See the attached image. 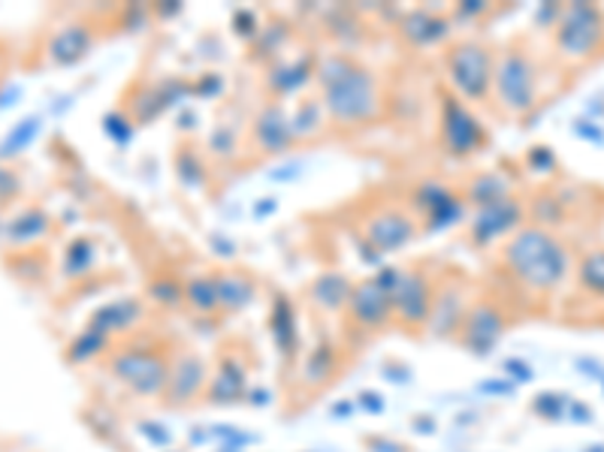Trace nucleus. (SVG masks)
Here are the masks:
<instances>
[{
	"label": "nucleus",
	"instance_id": "49",
	"mask_svg": "<svg viewBox=\"0 0 604 452\" xmlns=\"http://www.w3.org/2000/svg\"><path fill=\"white\" fill-rule=\"evenodd\" d=\"M221 91H224V79H221L218 73H206V76L194 85V93H197V97H206V100H212V97H218Z\"/></svg>",
	"mask_w": 604,
	"mask_h": 452
},
{
	"label": "nucleus",
	"instance_id": "15",
	"mask_svg": "<svg viewBox=\"0 0 604 452\" xmlns=\"http://www.w3.org/2000/svg\"><path fill=\"white\" fill-rule=\"evenodd\" d=\"M523 221H526V209H523L520 199H498L493 206L474 209L472 221H469V239L477 247H490V244L510 239L514 232L523 230Z\"/></svg>",
	"mask_w": 604,
	"mask_h": 452
},
{
	"label": "nucleus",
	"instance_id": "3",
	"mask_svg": "<svg viewBox=\"0 0 604 452\" xmlns=\"http://www.w3.org/2000/svg\"><path fill=\"white\" fill-rule=\"evenodd\" d=\"M169 356L152 344H121L112 348L107 356V368L116 381L136 398L161 401L169 377Z\"/></svg>",
	"mask_w": 604,
	"mask_h": 452
},
{
	"label": "nucleus",
	"instance_id": "53",
	"mask_svg": "<svg viewBox=\"0 0 604 452\" xmlns=\"http://www.w3.org/2000/svg\"><path fill=\"white\" fill-rule=\"evenodd\" d=\"M366 450L369 452H408V447H403V443L396 441H387V438H366Z\"/></svg>",
	"mask_w": 604,
	"mask_h": 452
},
{
	"label": "nucleus",
	"instance_id": "14",
	"mask_svg": "<svg viewBox=\"0 0 604 452\" xmlns=\"http://www.w3.org/2000/svg\"><path fill=\"white\" fill-rule=\"evenodd\" d=\"M251 145L263 157H287V151L297 145L285 100H266L257 109V115L251 121Z\"/></svg>",
	"mask_w": 604,
	"mask_h": 452
},
{
	"label": "nucleus",
	"instance_id": "39",
	"mask_svg": "<svg viewBox=\"0 0 604 452\" xmlns=\"http://www.w3.org/2000/svg\"><path fill=\"white\" fill-rule=\"evenodd\" d=\"M103 133H107L109 140L116 142L119 148H124V145H131V140L136 136V121H133V115H128V112H107L103 115Z\"/></svg>",
	"mask_w": 604,
	"mask_h": 452
},
{
	"label": "nucleus",
	"instance_id": "11",
	"mask_svg": "<svg viewBox=\"0 0 604 452\" xmlns=\"http://www.w3.org/2000/svg\"><path fill=\"white\" fill-rule=\"evenodd\" d=\"M417 232H420V221H417L415 211L387 206V209L369 214L366 223H363V242L381 256L396 254V251H405L408 244L415 242Z\"/></svg>",
	"mask_w": 604,
	"mask_h": 452
},
{
	"label": "nucleus",
	"instance_id": "56",
	"mask_svg": "<svg viewBox=\"0 0 604 452\" xmlns=\"http://www.w3.org/2000/svg\"><path fill=\"white\" fill-rule=\"evenodd\" d=\"M574 130H578V136H583V140L595 142V145H604V133L598 128H586V121H574Z\"/></svg>",
	"mask_w": 604,
	"mask_h": 452
},
{
	"label": "nucleus",
	"instance_id": "45",
	"mask_svg": "<svg viewBox=\"0 0 604 452\" xmlns=\"http://www.w3.org/2000/svg\"><path fill=\"white\" fill-rule=\"evenodd\" d=\"M303 173H306V166H303V161H282L275 169H270V181L273 185H294V181H299L303 178Z\"/></svg>",
	"mask_w": 604,
	"mask_h": 452
},
{
	"label": "nucleus",
	"instance_id": "21",
	"mask_svg": "<svg viewBox=\"0 0 604 452\" xmlns=\"http://www.w3.org/2000/svg\"><path fill=\"white\" fill-rule=\"evenodd\" d=\"M91 46H95L91 27L85 22H70L52 34V40H48L46 46V55L55 67H73V64H79V60L88 58Z\"/></svg>",
	"mask_w": 604,
	"mask_h": 452
},
{
	"label": "nucleus",
	"instance_id": "33",
	"mask_svg": "<svg viewBox=\"0 0 604 452\" xmlns=\"http://www.w3.org/2000/svg\"><path fill=\"white\" fill-rule=\"evenodd\" d=\"M40 130H43V118L40 115H28L22 118L19 124H12V130L3 136L0 142V161H7V157H15V154H22L31 142L40 136Z\"/></svg>",
	"mask_w": 604,
	"mask_h": 452
},
{
	"label": "nucleus",
	"instance_id": "54",
	"mask_svg": "<svg viewBox=\"0 0 604 452\" xmlns=\"http://www.w3.org/2000/svg\"><path fill=\"white\" fill-rule=\"evenodd\" d=\"M209 242H212V251L218 256H227V260L237 256V242H233V239H227V235H212Z\"/></svg>",
	"mask_w": 604,
	"mask_h": 452
},
{
	"label": "nucleus",
	"instance_id": "38",
	"mask_svg": "<svg viewBox=\"0 0 604 452\" xmlns=\"http://www.w3.org/2000/svg\"><path fill=\"white\" fill-rule=\"evenodd\" d=\"M578 275H581V284L586 290L604 299V251H593V254L583 256Z\"/></svg>",
	"mask_w": 604,
	"mask_h": 452
},
{
	"label": "nucleus",
	"instance_id": "41",
	"mask_svg": "<svg viewBox=\"0 0 604 452\" xmlns=\"http://www.w3.org/2000/svg\"><path fill=\"white\" fill-rule=\"evenodd\" d=\"M261 19H257V12L254 10H237L233 12V31H237L242 40H257V34H261Z\"/></svg>",
	"mask_w": 604,
	"mask_h": 452
},
{
	"label": "nucleus",
	"instance_id": "19",
	"mask_svg": "<svg viewBox=\"0 0 604 452\" xmlns=\"http://www.w3.org/2000/svg\"><path fill=\"white\" fill-rule=\"evenodd\" d=\"M396 27H399V34H403L405 43L415 48L439 46V43H444V40L451 36V19H448V15H439L436 10H424V7L403 12Z\"/></svg>",
	"mask_w": 604,
	"mask_h": 452
},
{
	"label": "nucleus",
	"instance_id": "13",
	"mask_svg": "<svg viewBox=\"0 0 604 452\" xmlns=\"http://www.w3.org/2000/svg\"><path fill=\"white\" fill-rule=\"evenodd\" d=\"M344 313L360 332H381V329L396 323L393 320V293L381 284L378 275H369V278L354 284Z\"/></svg>",
	"mask_w": 604,
	"mask_h": 452
},
{
	"label": "nucleus",
	"instance_id": "61",
	"mask_svg": "<svg viewBox=\"0 0 604 452\" xmlns=\"http://www.w3.org/2000/svg\"><path fill=\"white\" fill-rule=\"evenodd\" d=\"M154 15H161V19H169V15H176L182 12V3H169V7H154Z\"/></svg>",
	"mask_w": 604,
	"mask_h": 452
},
{
	"label": "nucleus",
	"instance_id": "60",
	"mask_svg": "<svg viewBox=\"0 0 604 452\" xmlns=\"http://www.w3.org/2000/svg\"><path fill=\"white\" fill-rule=\"evenodd\" d=\"M411 429H415L417 434H420V431H427V434H436V429H439V426H436V419H432V417H420V414H417V417L411 419Z\"/></svg>",
	"mask_w": 604,
	"mask_h": 452
},
{
	"label": "nucleus",
	"instance_id": "12",
	"mask_svg": "<svg viewBox=\"0 0 604 452\" xmlns=\"http://www.w3.org/2000/svg\"><path fill=\"white\" fill-rule=\"evenodd\" d=\"M411 206H415L417 221L424 223L427 232L451 230L465 218V199L453 187L441 185V181L417 185L415 194H411Z\"/></svg>",
	"mask_w": 604,
	"mask_h": 452
},
{
	"label": "nucleus",
	"instance_id": "17",
	"mask_svg": "<svg viewBox=\"0 0 604 452\" xmlns=\"http://www.w3.org/2000/svg\"><path fill=\"white\" fill-rule=\"evenodd\" d=\"M469 293L460 280H453L448 287L436 290V301H432V313H429L427 332L436 338H457L460 335V326L469 311Z\"/></svg>",
	"mask_w": 604,
	"mask_h": 452
},
{
	"label": "nucleus",
	"instance_id": "35",
	"mask_svg": "<svg viewBox=\"0 0 604 452\" xmlns=\"http://www.w3.org/2000/svg\"><path fill=\"white\" fill-rule=\"evenodd\" d=\"M239 148H242V140H239L237 124L218 121V124L209 130V140H206V154H209L212 161H230V157H237Z\"/></svg>",
	"mask_w": 604,
	"mask_h": 452
},
{
	"label": "nucleus",
	"instance_id": "20",
	"mask_svg": "<svg viewBox=\"0 0 604 452\" xmlns=\"http://www.w3.org/2000/svg\"><path fill=\"white\" fill-rule=\"evenodd\" d=\"M270 332H273V344L278 356L294 365L303 350V335H299V317L294 301L285 293H278L273 299V311H270Z\"/></svg>",
	"mask_w": 604,
	"mask_h": 452
},
{
	"label": "nucleus",
	"instance_id": "16",
	"mask_svg": "<svg viewBox=\"0 0 604 452\" xmlns=\"http://www.w3.org/2000/svg\"><path fill=\"white\" fill-rule=\"evenodd\" d=\"M251 383H249V362L239 356L237 350L221 353V360L215 362L212 374H209V386H206V398L202 405L209 407H233L245 401Z\"/></svg>",
	"mask_w": 604,
	"mask_h": 452
},
{
	"label": "nucleus",
	"instance_id": "36",
	"mask_svg": "<svg viewBox=\"0 0 604 452\" xmlns=\"http://www.w3.org/2000/svg\"><path fill=\"white\" fill-rule=\"evenodd\" d=\"M176 173L178 181L185 187H202L206 185V163L194 148H182L176 154Z\"/></svg>",
	"mask_w": 604,
	"mask_h": 452
},
{
	"label": "nucleus",
	"instance_id": "50",
	"mask_svg": "<svg viewBox=\"0 0 604 452\" xmlns=\"http://www.w3.org/2000/svg\"><path fill=\"white\" fill-rule=\"evenodd\" d=\"M149 15H152V10L143 7V3H136V7H124V27H128V31H143L145 22H149Z\"/></svg>",
	"mask_w": 604,
	"mask_h": 452
},
{
	"label": "nucleus",
	"instance_id": "37",
	"mask_svg": "<svg viewBox=\"0 0 604 452\" xmlns=\"http://www.w3.org/2000/svg\"><path fill=\"white\" fill-rule=\"evenodd\" d=\"M149 296H152L161 308H176L185 301V284L173 275H157L149 287Z\"/></svg>",
	"mask_w": 604,
	"mask_h": 452
},
{
	"label": "nucleus",
	"instance_id": "7",
	"mask_svg": "<svg viewBox=\"0 0 604 452\" xmlns=\"http://www.w3.org/2000/svg\"><path fill=\"white\" fill-rule=\"evenodd\" d=\"M439 130L441 145H444V151H448L451 157H457V161L474 157V154L486 145L484 121L474 115L472 106L462 103L457 93H444V97H441Z\"/></svg>",
	"mask_w": 604,
	"mask_h": 452
},
{
	"label": "nucleus",
	"instance_id": "43",
	"mask_svg": "<svg viewBox=\"0 0 604 452\" xmlns=\"http://www.w3.org/2000/svg\"><path fill=\"white\" fill-rule=\"evenodd\" d=\"M502 374H505V381H510L514 386H523V383H532L535 372L532 365L520 356H508V360L502 362Z\"/></svg>",
	"mask_w": 604,
	"mask_h": 452
},
{
	"label": "nucleus",
	"instance_id": "46",
	"mask_svg": "<svg viewBox=\"0 0 604 452\" xmlns=\"http://www.w3.org/2000/svg\"><path fill=\"white\" fill-rule=\"evenodd\" d=\"M19 190H22V181H19V175L7 169V166H0V209H7L12 199L19 197Z\"/></svg>",
	"mask_w": 604,
	"mask_h": 452
},
{
	"label": "nucleus",
	"instance_id": "22",
	"mask_svg": "<svg viewBox=\"0 0 604 452\" xmlns=\"http://www.w3.org/2000/svg\"><path fill=\"white\" fill-rule=\"evenodd\" d=\"M145 320V305L140 299H116L100 305L91 320H88V329H97L103 335L116 338V335H128L131 329Z\"/></svg>",
	"mask_w": 604,
	"mask_h": 452
},
{
	"label": "nucleus",
	"instance_id": "59",
	"mask_svg": "<svg viewBox=\"0 0 604 452\" xmlns=\"http://www.w3.org/2000/svg\"><path fill=\"white\" fill-rule=\"evenodd\" d=\"M384 377H387L391 383H408L411 381V372H408L403 362H399V368H391V365H387V368H384Z\"/></svg>",
	"mask_w": 604,
	"mask_h": 452
},
{
	"label": "nucleus",
	"instance_id": "27",
	"mask_svg": "<svg viewBox=\"0 0 604 452\" xmlns=\"http://www.w3.org/2000/svg\"><path fill=\"white\" fill-rule=\"evenodd\" d=\"M510 197V181L502 173H481L474 175L469 187H465V194L462 199L465 202H472L474 209H484V206H493L498 199H508Z\"/></svg>",
	"mask_w": 604,
	"mask_h": 452
},
{
	"label": "nucleus",
	"instance_id": "47",
	"mask_svg": "<svg viewBox=\"0 0 604 452\" xmlns=\"http://www.w3.org/2000/svg\"><path fill=\"white\" fill-rule=\"evenodd\" d=\"M356 410H366V414H375V417H381L384 414V407H387V401H384V395L375 393V389H363V393L356 395Z\"/></svg>",
	"mask_w": 604,
	"mask_h": 452
},
{
	"label": "nucleus",
	"instance_id": "57",
	"mask_svg": "<svg viewBox=\"0 0 604 452\" xmlns=\"http://www.w3.org/2000/svg\"><path fill=\"white\" fill-rule=\"evenodd\" d=\"M332 419H348L356 414V401H351V398H342V401H336V405L330 407Z\"/></svg>",
	"mask_w": 604,
	"mask_h": 452
},
{
	"label": "nucleus",
	"instance_id": "25",
	"mask_svg": "<svg viewBox=\"0 0 604 452\" xmlns=\"http://www.w3.org/2000/svg\"><path fill=\"white\" fill-rule=\"evenodd\" d=\"M339 372V353L332 341H318L299 362V386L306 383L308 389H320L323 383H330Z\"/></svg>",
	"mask_w": 604,
	"mask_h": 452
},
{
	"label": "nucleus",
	"instance_id": "29",
	"mask_svg": "<svg viewBox=\"0 0 604 452\" xmlns=\"http://www.w3.org/2000/svg\"><path fill=\"white\" fill-rule=\"evenodd\" d=\"M185 305H190L197 313H221L215 275H194L185 280Z\"/></svg>",
	"mask_w": 604,
	"mask_h": 452
},
{
	"label": "nucleus",
	"instance_id": "6",
	"mask_svg": "<svg viewBox=\"0 0 604 452\" xmlns=\"http://www.w3.org/2000/svg\"><path fill=\"white\" fill-rule=\"evenodd\" d=\"M553 40L562 58L586 60L604 43V12L593 3H571L562 7L557 27H553Z\"/></svg>",
	"mask_w": 604,
	"mask_h": 452
},
{
	"label": "nucleus",
	"instance_id": "63",
	"mask_svg": "<svg viewBox=\"0 0 604 452\" xmlns=\"http://www.w3.org/2000/svg\"><path fill=\"white\" fill-rule=\"evenodd\" d=\"M164 452H173V450H164Z\"/></svg>",
	"mask_w": 604,
	"mask_h": 452
},
{
	"label": "nucleus",
	"instance_id": "44",
	"mask_svg": "<svg viewBox=\"0 0 604 452\" xmlns=\"http://www.w3.org/2000/svg\"><path fill=\"white\" fill-rule=\"evenodd\" d=\"M526 166L532 169V173H553V166H557V154L550 145H532L529 154H526Z\"/></svg>",
	"mask_w": 604,
	"mask_h": 452
},
{
	"label": "nucleus",
	"instance_id": "23",
	"mask_svg": "<svg viewBox=\"0 0 604 452\" xmlns=\"http://www.w3.org/2000/svg\"><path fill=\"white\" fill-rule=\"evenodd\" d=\"M351 290H354V280L339 268H330V272H320L318 278L311 280L308 301L323 313H342L348 308V301H351Z\"/></svg>",
	"mask_w": 604,
	"mask_h": 452
},
{
	"label": "nucleus",
	"instance_id": "24",
	"mask_svg": "<svg viewBox=\"0 0 604 452\" xmlns=\"http://www.w3.org/2000/svg\"><path fill=\"white\" fill-rule=\"evenodd\" d=\"M330 128V115H327V106L320 100V93H306L299 97L297 106L290 109V130H294V140L297 142H318Z\"/></svg>",
	"mask_w": 604,
	"mask_h": 452
},
{
	"label": "nucleus",
	"instance_id": "9",
	"mask_svg": "<svg viewBox=\"0 0 604 452\" xmlns=\"http://www.w3.org/2000/svg\"><path fill=\"white\" fill-rule=\"evenodd\" d=\"M505 329H508V317H505V311L498 308L496 301L477 299L469 305L457 341H460V348L465 350V353L484 360L490 353H496L498 341L505 335Z\"/></svg>",
	"mask_w": 604,
	"mask_h": 452
},
{
	"label": "nucleus",
	"instance_id": "34",
	"mask_svg": "<svg viewBox=\"0 0 604 452\" xmlns=\"http://www.w3.org/2000/svg\"><path fill=\"white\" fill-rule=\"evenodd\" d=\"M97 263V247L91 239H73L64 251V275L70 280L85 278Z\"/></svg>",
	"mask_w": 604,
	"mask_h": 452
},
{
	"label": "nucleus",
	"instance_id": "31",
	"mask_svg": "<svg viewBox=\"0 0 604 452\" xmlns=\"http://www.w3.org/2000/svg\"><path fill=\"white\" fill-rule=\"evenodd\" d=\"M206 431V441L218 443L224 452H245L249 447L261 441L254 431L239 429V426H227V422H209V426H202Z\"/></svg>",
	"mask_w": 604,
	"mask_h": 452
},
{
	"label": "nucleus",
	"instance_id": "28",
	"mask_svg": "<svg viewBox=\"0 0 604 452\" xmlns=\"http://www.w3.org/2000/svg\"><path fill=\"white\" fill-rule=\"evenodd\" d=\"M109 350H112V338L85 326L83 332L70 341L67 360H70L73 365H83V362H95L100 360V356H107Z\"/></svg>",
	"mask_w": 604,
	"mask_h": 452
},
{
	"label": "nucleus",
	"instance_id": "8",
	"mask_svg": "<svg viewBox=\"0 0 604 452\" xmlns=\"http://www.w3.org/2000/svg\"><path fill=\"white\" fill-rule=\"evenodd\" d=\"M436 301V284L420 268H399V278L393 287V320L405 332H427L429 313Z\"/></svg>",
	"mask_w": 604,
	"mask_h": 452
},
{
	"label": "nucleus",
	"instance_id": "2",
	"mask_svg": "<svg viewBox=\"0 0 604 452\" xmlns=\"http://www.w3.org/2000/svg\"><path fill=\"white\" fill-rule=\"evenodd\" d=\"M502 263L529 290L550 293L569 278L571 254L547 227H523L502 247Z\"/></svg>",
	"mask_w": 604,
	"mask_h": 452
},
{
	"label": "nucleus",
	"instance_id": "52",
	"mask_svg": "<svg viewBox=\"0 0 604 452\" xmlns=\"http://www.w3.org/2000/svg\"><path fill=\"white\" fill-rule=\"evenodd\" d=\"M254 221H266V218H273L275 211H278V197H263L254 202Z\"/></svg>",
	"mask_w": 604,
	"mask_h": 452
},
{
	"label": "nucleus",
	"instance_id": "30",
	"mask_svg": "<svg viewBox=\"0 0 604 452\" xmlns=\"http://www.w3.org/2000/svg\"><path fill=\"white\" fill-rule=\"evenodd\" d=\"M48 232V214L40 209H28L22 214H15L7 227V239L15 244L40 242Z\"/></svg>",
	"mask_w": 604,
	"mask_h": 452
},
{
	"label": "nucleus",
	"instance_id": "1",
	"mask_svg": "<svg viewBox=\"0 0 604 452\" xmlns=\"http://www.w3.org/2000/svg\"><path fill=\"white\" fill-rule=\"evenodd\" d=\"M315 85L320 100L327 106V115L339 128H366L384 109L381 85L375 73L356 64L344 52L318 55L315 60Z\"/></svg>",
	"mask_w": 604,
	"mask_h": 452
},
{
	"label": "nucleus",
	"instance_id": "64",
	"mask_svg": "<svg viewBox=\"0 0 604 452\" xmlns=\"http://www.w3.org/2000/svg\"><path fill=\"white\" fill-rule=\"evenodd\" d=\"M221 452H224V450H221Z\"/></svg>",
	"mask_w": 604,
	"mask_h": 452
},
{
	"label": "nucleus",
	"instance_id": "51",
	"mask_svg": "<svg viewBox=\"0 0 604 452\" xmlns=\"http://www.w3.org/2000/svg\"><path fill=\"white\" fill-rule=\"evenodd\" d=\"M490 12V3L486 0H462V3H457V15L460 19H481V15H486Z\"/></svg>",
	"mask_w": 604,
	"mask_h": 452
},
{
	"label": "nucleus",
	"instance_id": "26",
	"mask_svg": "<svg viewBox=\"0 0 604 452\" xmlns=\"http://www.w3.org/2000/svg\"><path fill=\"white\" fill-rule=\"evenodd\" d=\"M215 284H218L221 313H242L257 299V284L242 272H221V275H215Z\"/></svg>",
	"mask_w": 604,
	"mask_h": 452
},
{
	"label": "nucleus",
	"instance_id": "18",
	"mask_svg": "<svg viewBox=\"0 0 604 452\" xmlns=\"http://www.w3.org/2000/svg\"><path fill=\"white\" fill-rule=\"evenodd\" d=\"M315 60L318 55H297V58H278L266 67V88L273 93V100L297 97L315 81Z\"/></svg>",
	"mask_w": 604,
	"mask_h": 452
},
{
	"label": "nucleus",
	"instance_id": "10",
	"mask_svg": "<svg viewBox=\"0 0 604 452\" xmlns=\"http://www.w3.org/2000/svg\"><path fill=\"white\" fill-rule=\"evenodd\" d=\"M209 374H212V365L206 356L194 353V350L178 353L176 360L169 362V377H166V389L161 401L166 407H176V410L200 405L206 398Z\"/></svg>",
	"mask_w": 604,
	"mask_h": 452
},
{
	"label": "nucleus",
	"instance_id": "5",
	"mask_svg": "<svg viewBox=\"0 0 604 452\" xmlns=\"http://www.w3.org/2000/svg\"><path fill=\"white\" fill-rule=\"evenodd\" d=\"M493 93L496 103L510 115H526L538 103V70L529 52L520 46L505 48L493 70Z\"/></svg>",
	"mask_w": 604,
	"mask_h": 452
},
{
	"label": "nucleus",
	"instance_id": "48",
	"mask_svg": "<svg viewBox=\"0 0 604 452\" xmlns=\"http://www.w3.org/2000/svg\"><path fill=\"white\" fill-rule=\"evenodd\" d=\"M514 389H517V386H514V383L510 381H505V377H486V381H481L477 383V393L481 395H496V398H510V395H514Z\"/></svg>",
	"mask_w": 604,
	"mask_h": 452
},
{
	"label": "nucleus",
	"instance_id": "42",
	"mask_svg": "<svg viewBox=\"0 0 604 452\" xmlns=\"http://www.w3.org/2000/svg\"><path fill=\"white\" fill-rule=\"evenodd\" d=\"M140 434H143L152 447H161V450H169V447H173V431L166 429L164 422H157V419H145V422H140Z\"/></svg>",
	"mask_w": 604,
	"mask_h": 452
},
{
	"label": "nucleus",
	"instance_id": "62",
	"mask_svg": "<svg viewBox=\"0 0 604 452\" xmlns=\"http://www.w3.org/2000/svg\"><path fill=\"white\" fill-rule=\"evenodd\" d=\"M586 452H604V447H593V450H586Z\"/></svg>",
	"mask_w": 604,
	"mask_h": 452
},
{
	"label": "nucleus",
	"instance_id": "4",
	"mask_svg": "<svg viewBox=\"0 0 604 452\" xmlns=\"http://www.w3.org/2000/svg\"><path fill=\"white\" fill-rule=\"evenodd\" d=\"M444 70L451 81L453 93L462 103H484L493 93V70H496V55L493 48L477 43V40H460L448 48L444 55Z\"/></svg>",
	"mask_w": 604,
	"mask_h": 452
},
{
	"label": "nucleus",
	"instance_id": "40",
	"mask_svg": "<svg viewBox=\"0 0 604 452\" xmlns=\"http://www.w3.org/2000/svg\"><path fill=\"white\" fill-rule=\"evenodd\" d=\"M569 401L571 398H565L562 393L535 395L532 410L538 414V417H545V419H562L565 414H569Z\"/></svg>",
	"mask_w": 604,
	"mask_h": 452
},
{
	"label": "nucleus",
	"instance_id": "58",
	"mask_svg": "<svg viewBox=\"0 0 604 452\" xmlns=\"http://www.w3.org/2000/svg\"><path fill=\"white\" fill-rule=\"evenodd\" d=\"M565 417L574 419V422H593V414H590V407L578 405V401H569V414H565Z\"/></svg>",
	"mask_w": 604,
	"mask_h": 452
},
{
	"label": "nucleus",
	"instance_id": "32",
	"mask_svg": "<svg viewBox=\"0 0 604 452\" xmlns=\"http://www.w3.org/2000/svg\"><path fill=\"white\" fill-rule=\"evenodd\" d=\"M287 43H290V27L287 22H270L263 24L261 34L254 40V52H257V60H266V67L278 60V55L285 52Z\"/></svg>",
	"mask_w": 604,
	"mask_h": 452
},
{
	"label": "nucleus",
	"instance_id": "55",
	"mask_svg": "<svg viewBox=\"0 0 604 452\" xmlns=\"http://www.w3.org/2000/svg\"><path fill=\"white\" fill-rule=\"evenodd\" d=\"M245 401L254 407H266L270 401H273V393H270L266 386H251L249 395H245Z\"/></svg>",
	"mask_w": 604,
	"mask_h": 452
}]
</instances>
